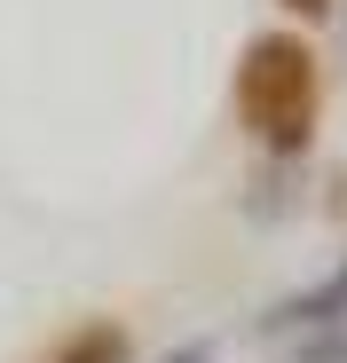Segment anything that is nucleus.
Masks as SVG:
<instances>
[{"mask_svg":"<svg viewBox=\"0 0 347 363\" xmlns=\"http://www.w3.org/2000/svg\"><path fill=\"white\" fill-rule=\"evenodd\" d=\"M300 363H347V332H331V340H324V347H308Z\"/></svg>","mask_w":347,"mask_h":363,"instance_id":"nucleus-3","label":"nucleus"},{"mask_svg":"<svg viewBox=\"0 0 347 363\" xmlns=\"http://www.w3.org/2000/svg\"><path fill=\"white\" fill-rule=\"evenodd\" d=\"M284 9H292V16H324V9H331V0H284Z\"/></svg>","mask_w":347,"mask_h":363,"instance_id":"nucleus-5","label":"nucleus"},{"mask_svg":"<svg viewBox=\"0 0 347 363\" xmlns=\"http://www.w3.org/2000/svg\"><path fill=\"white\" fill-rule=\"evenodd\" d=\"M237 103H245V118H261V127L276 135V150L308 143V48L284 40V32L253 40L245 79H237Z\"/></svg>","mask_w":347,"mask_h":363,"instance_id":"nucleus-1","label":"nucleus"},{"mask_svg":"<svg viewBox=\"0 0 347 363\" xmlns=\"http://www.w3.org/2000/svg\"><path fill=\"white\" fill-rule=\"evenodd\" d=\"M268 324H276V332H284V324H300V332H324V324H347V269H339L331 284L300 292V300H284V308H276Z\"/></svg>","mask_w":347,"mask_h":363,"instance_id":"nucleus-2","label":"nucleus"},{"mask_svg":"<svg viewBox=\"0 0 347 363\" xmlns=\"http://www.w3.org/2000/svg\"><path fill=\"white\" fill-rule=\"evenodd\" d=\"M166 363H213V340H198V347H182V355H166Z\"/></svg>","mask_w":347,"mask_h":363,"instance_id":"nucleus-4","label":"nucleus"}]
</instances>
